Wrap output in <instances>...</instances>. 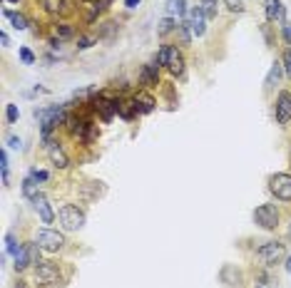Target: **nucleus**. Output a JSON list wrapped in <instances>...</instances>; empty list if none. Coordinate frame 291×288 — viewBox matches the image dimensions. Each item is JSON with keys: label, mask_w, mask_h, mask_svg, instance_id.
I'll return each instance as SVG.
<instances>
[{"label": "nucleus", "mask_w": 291, "mask_h": 288, "mask_svg": "<svg viewBox=\"0 0 291 288\" xmlns=\"http://www.w3.org/2000/svg\"><path fill=\"white\" fill-rule=\"evenodd\" d=\"M0 172H3V184L8 187V181H10V162H8V152L5 149L0 152Z\"/></svg>", "instance_id": "27"}, {"label": "nucleus", "mask_w": 291, "mask_h": 288, "mask_svg": "<svg viewBox=\"0 0 291 288\" xmlns=\"http://www.w3.org/2000/svg\"><path fill=\"white\" fill-rule=\"evenodd\" d=\"M281 35H284V40L291 45V25H289V20H286V22H281Z\"/></svg>", "instance_id": "36"}, {"label": "nucleus", "mask_w": 291, "mask_h": 288, "mask_svg": "<svg viewBox=\"0 0 291 288\" xmlns=\"http://www.w3.org/2000/svg\"><path fill=\"white\" fill-rule=\"evenodd\" d=\"M286 271L291 273V256H289V261H286Z\"/></svg>", "instance_id": "43"}, {"label": "nucleus", "mask_w": 291, "mask_h": 288, "mask_svg": "<svg viewBox=\"0 0 291 288\" xmlns=\"http://www.w3.org/2000/svg\"><path fill=\"white\" fill-rule=\"evenodd\" d=\"M35 278L42 288H58L62 286V273H60L58 264L53 261H40L35 266Z\"/></svg>", "instance_id": "2"}, {"label": "nucleus", "mask_w": 291, "mask_h": 288, "mask_svg": "<svg viewBox=\"0 0 291 288\" xmlns=\"http://www.w3.org/2000/svg\"><path fill=\"white\" fill-rule=\"evenodd\" d=\"M95 5H97V8H100V10H102V13H105V10H107V8L112 5V0H97Z\"/></svg>", "instance_id": "39"}, {"label": "nucleus", "mask_w": 291, "mask_h": 288, "mask_svg": "<svg viewBox=\"0 0 291 288\" xmlns=\"http://www.w3.org/2000/svg\"><path fill=\"white\" fill-rule=\"evenodd\" d=\"M20 249H22V244L15 239V233H5V253L15 258V256L20 253Z\"/></svg>", "instance_id": "24"}, {"label": "nucleus", "mask_w": 291, "mask_h": 288, "mask_svg": "<svg viewBox=\"0 0 291 288\" xmlns=\"http://www.w3.org/2000/svg\"><path fill=\"white\" fill-rule=\"evenodd\" d=\"M20 137H8V147H13V149H20Z\"/></svg>", "instance_id": "38"}, {"label": "nucleus", "mask_w": 291, "mask_h": 288, "mask_svg": "<svg viewBox=\"0 0 291 288\" xmlns=\"http://www.w3.org/2000/svg\"><path fill=\"white\" fill-rule=\"evenodd\" d=\"M3 18H8L10 22H13V28L15 30H28V18L22 15V13H13V10H3Z\"/></svg>", "instance_id": "21"}, {"label": "nucleus", "mask_w": 291, "mask_h": 288, "mask_svg": "<svg viewBox=\"0 0 291 288\" xmlns=\"http://www.w3.org/2000/svg\"><path fill=\"white\" fill-rule=\"evenodd\" d=\"M139 85H142L144 90L159 85V65H157V62H150V65H144V67L139 70Z\"/></svg>", "instance_id": "13"}, {"label": "nucleus", "mask_w": 291, "mask_h": 288, "mask_svg": "<svg viewBox=\"0 0 291 288\" xmlns=\"http://www.w3.org/2000/svg\"><path fill=\"white\" fill-rule=\"evenodd\" d=\"M202 13L207 15V20H212V18H216V0H202Z\"/></svg>", "instance_id": "29"}, {"label": "nucleus", "mask_w": 291, "mask_h": 288, "mask_svg": "<svg viewBox=\"0 0 291 288\" xmlns=\"http://www.w3.org/2000/svg\"><path fill=\"white\" fill-rule=\"evenodd\" d=\"M35 184H42V181H47L50 179V172H45V169H30V174H28Z\"/></svg>", "instance_id": "30"}, {"label": "nucleus", "mask_w": 291, "mask_h": 288, "mask_svg": "<svg viewBox=\"0 0 291 288\" xmlns=\"http://www.w3.org/2000/svg\"><path fill=\"white\" fill-rule=\"evenodd\" d=\"M139 3H142V0H125V5H127V8H130V10H132V8H137V5H139Z\"/></svg>", "instance_id": "41"}, {"label": "nucleus", "mask_w": 291, "mask_h": 288, "mask_svg": "<svg viewBox=\"0 0 291 288\" xmlns=\"http://www.w3.org/2000/svg\"><path fill=\"white\" fill-rule=\"evenodd\" d=\"M60 45H62V40H60V38H53V40H50V47H53V50H60Z\"/></svg>", "instance_id": "40"}, {"label": "nucleus", "mask_w": 291, "mask_h": 288, "mask_svg": "<svg viewBox=\"0 0 291 288\" xmlns=\"http://www.w3.org/2000/svg\"><path fill=\"white\" fill-rule=\"evenodd\" d=\"M227 3V8L229 10H236V13H241L244 10V0H224Z\"/></svg>", "instance_id": "35"}, {"label": "nucleus", "mask_w": 291, "mask_h": 288, "mask_svg": "<svg viewBox=\"0 0 291 288\" xmlns=\"http://www.w3.org/2000/svg\"><path fill=\"white\" fill-rule=\"evenodd\" d=\"M137 115H139V107H137L135 97L119 102V117H122V119H132V117H137Z\"/></svg>", "instance_id": "20"}, {"label": "nucleus", "mask_w": 291, "mask_h": 288, "mask_svg": "<svg viewBox=\"0 0 291 288\" xmlns=\"http://www.w3.org/2000/svg\"><path fill=\"white\" fill-rule=\"evenodd\" d=\"M155 62L159 67H167L175 77H179L184 72V58H182V53L177 50V45H162V47L157 50Z\"/></svg>", "instance_id": "1"}, {"label": "nucleus", "mask_w": 291, "mask_h": 288, "mask_svg": "<svg viewBox=\"0 0 291 288\" xmlns=\"http://www.w3.org/2000/svg\"><path fill=\"white\" fill-rule=\"evenodd\" d=\"M269 192L279 199V201H291V174L276 172L269 176Z\"/></svg>", "instance_id": "7"}, {"label": "nucleus", "mask_w": 291, "mask_h": 288, "mask_svg": "<svg viewBox=\"0 0 291 288\" xmlns=\"http://www.w3.org/2000/svg\"><path fill=\"white\" fill-rule=\"evenodd\" d=\"M8 3H20V0H8Z\"/></svg>", "instance_id": "45"}, {"label": "nucleus", "mask_w": 291, "mask_h": 288, "mask_svg": "<svg viewBox=\"0 0 291 288\" xmlns=\"http://www.w3.org/2000/svg\"><path fill=\"white\" fill-rule=\"evenodd\" d=\"M279 219H281V214L276 209V204H261V206L254 209V224L264 231L276 229L279 226Z\"/></svg>", "instance_id": "4"}, {"label": "nucleus", "mask_w": 291, "mask_h": 288, "mask_svg": "<svg viewBox=\"0 0 291 288\" xmlns=\"http://www.w3.org/2000/svg\"><path fill=\"white\" fill-rule=\"evenodd\" d=\"M281 65H284V72L291 77V47L284 53V58H281Z\"/></svg>", "instance_id": "34"}, {"label": "nucleus", "mask_w": 291, "mask_h": 288, "mask_svg": "<svg viewBox=\"0 0 291 288\" xmlns=\"http://www.w3.org/2000/svg\"><path fill=\"white\" fill-rule=\"evenodd\" d=\"M55 33H58V38H60V40L75 38V28H72L70 22H60V25H55Z\"/></svg>", "instance_id": "26"}, {"label": "nucleus", "mask_w": 291, "mask_h": 288, "mask_svg": "<svg viewBox=\"0 0 291 288\" xmlns=\"http://www.w3.org/2000/svg\"><path fill=\"white\" fill-rule=\"evenodd\" d=\"M135 99H137V107H139V115H150V112H155L157 99L150 95V92H137Z\"/></svg>", "instance_id": "17"}, {"label": "nucleus", "mask_w": 291, "mask_h": 288, "mask_svg": "<svg viewBox=\"0 0 291 288\" xmlns=\"http://www.w3.org/2000/svg\"><path fill=\"white\" fill-rule=\"evenodd\" d=\"M177 38H179V42H182V45H189V42H192V30H189V25H187V20H182V22H179V25H177Z\"/></svg>", "instance_id": "25"}, {"label": "nucleus", "mask_w": 291, "mask_h": 288, "mask_svg": "<svg viewBox=\"0 0 291 288\" xmlns=\"http://www.w3.org/2000/svg\"><path fill=\"white\" fill-rule=\"evenodd\" d=\"M117 30V22H105V28L100 30V35H112Z\"/></svg>", "instance_id": "37"}, {"label": "nucleus", "mask_w": 291, "mask_h": 288, "mask_svg": "<svg viewBox=\"0 0 291 288\" xmlns=\"http://www.w3.org/2000/svg\"><path fill=\"white\" fill-rule=\"evenodd\" d=\"M187 25H189V30H192L194 38H202V35L207 33V15L202 13L199 5L189 10V20H187Z\"/></svg>", "instance_id": "12"}, {"label": "nucleus", "mask_w": 291, "mask_h": 288, "mask_svg": "<svg viewBox=\"0 0 291 288\" xmlns=\"http://www.w3.org/2000/svg\"><path fill=\"white\" fill-rule=\"evenodd\" d=\"M264 8H266V20H269V22H272V20H276L279 25L286 22V10H284L281 0H264Z\"/></svg>", "instance_id": "15"}, {"label": "nucleus", "mask_w": 291, "mask_h": 288, "mask_svg": "<svg viewBox=\"0 0 291 288\" xmlns=\"http://www.w3.org/2000/svg\"><path fill=\"white\" fill-rule=\"evenodd\" d=\"M47 154H50V162H53L58 169H67V167H70V156L65 154V149H62L60 144L47 147Z\"/></svg>", "instance_id": "16"}, {"label": "nucleus", "mask_w": 291, "mask_h": 288, "mask_svg": "<svg viewBox=\"0 0 291 288\" xmlns=\"http://www.w3.org/2000/svg\"><path fill=\"white\" fill-rule=\"evenodd\" d=\"M15 288H25V281H18V286Z\"/></svg>", "instance_id": "44"}, {"label": "nucleus", "mask_w": 291, "mask_h": 288, "mask_svg": "<svg viewBox=\"0 0 291 288\" xmlns=\"http://www.w3.org/2000/svg\"><path fill=\"white\" fill-rule=\"evenodd\" d=\"M256 288H261V286H256Z\"/></svg>", "instance_id": "47"}, {"label": "nucleus", "mask_w": 291, "mask_h": 288, "mask_svg": "<svg viewBox=\"0 0 291 288\" xmlns=\"http://www.w3.org/2000/svg\"><path fill=\"white\" fill-rule=\"evenodd\" d=\"M172 30H177V20L175 18H169V15H167V18H162L159 22H157V35H159V38L169 35Z\"/></svg>", "instance_id": "23"}, {"label": "nucleus", "mask_w": 291, "mask_h": 288, "mask_svg": "<svg viewBox=\"0 0 291 288\" xmlns=\"http://www.w3.org/2000/svg\"><path fill=\"white\" fill-rule=\"evenodd\" d=\"M38 251H40V246H38V241L35 244H22V249H20V253L15 256V271H25V269H30V266H38L40 264V256H38Z\"/></svg>", "instance_id": "9"}, {"label": "nucleus", "mask_w": 291, "mask_h": 288, "mask_svg": "<svg viewBox=\"0 0 291 288\" xmlns=\"http://www.w3.org/2000/svg\"><path fill=\"white\" fill-rule=\"evenodd\" d=\"M284 253H286V246H284L281 241H266V244H261V246L256 249V256H259V261H261L264 266L279 264V261L284 258Z\"/></svg>", "instance_id": "6"}, {"label": "nucleus", "mask_w": 291, "mask_h": 288, "mask_svg": "<svg viewBox=\"0 0 291 288\" xmlns=\"http://www.w3.org/2000/svg\"><path fill=\"white\" fill-rule=\"evenodd\" d=\"M167 15H179L184 18L187 15V0H167Z\"/></svg>", "instance_id": "22"}, {"label": "nucleus", "mask_w": 291, "mask_h": 288, "mask_svg": "<svg viewBox=\"0 0 291 288\" xmlns=\"http://www.w3.org/2000/svg\"><path fill=\"white\" fill-rule=\"evenodd\" d=\"M58 219H60L62 231H80L82 226H85V212L78 209L75 204H62Z\"/></svg>", "instance_id": "3"}, {"label": "nucleus", "mask_w": 291, "mask_h": 288, "mask_svg": "<svg viewBox=\"0 0 291 288\" xmlns=\"http://www.w3.org/2000/svg\"><path fill=\"white\" fill-rule=\"evenodd\" d=\"M289 233H291V226H289Z\"/></svg>", "instance_id": "46"}, {"label": "nucleus", "mask_w": 291, "mask_h": 288, "mask_svg": "<svg viewBox=\"0 0 291 288\" xmlns=\"http://www.w3.org/2000/svg\"><path fill=\"white\" fill-rule=\"evenodd\" d=\"M90 107L100 115L102 122H110L115 115H119V99H110V97H102V95H97V99L90 102Z\"/></svg>", "instance_id": "10"}, {"label": "nucleus", "mask_w": 291, "mask_h": 288, "mask_svg": "<svg viewBox=\"0 0 291 288\" xmlns=\"http://www.w3.org/2000/svg\"><path fill=\"white\" fill-rule=\"evenodd\" d=\"M274 117H276V124H279V127H289L291 124V92L289 90H281V92L276 95Z\"/></svg>", "instance_id": "8"}, {"label": "nucleus", "mask_w": 291, "mask_h": 288, "mask_svg": "<svg viewBox=\"0 0 291 288\" xmlns=\"http://www.w3.org/2000/svg\"><path fill=\"white\" fill-rule=\"evenodd\" d=\"M219 281H222L224 286L239 288L244 283V273H241V269H236L234 264H224L222 271H219Z\"/></svg>", "instance_id": "11"}, {"label": "nucleus", "mask_w": 291, "mask_h": 288, "mask_svg": "<svg viewBox=\"0 0 291 288\" xmlns=\"http://www.w3.org/2000/svg\"><path fill=\"white\" fill-rule=\"evenodd\" d=\"M5 117H8V122H10V124H15V122H18V117H20L18 104H8V110H5Z\"/></svg>", "instance_id": "31"}, {"label": "nucleus", "mask_w": 291, "mask_h": 288, "mask_svg": "<svg viewBox=\"0 0 291 288\" xmlns=\"http://www.w3.org/2000/svg\"><path fill=\"white\" fill-rule=\"evenodd\" d=\"M92 42H95V38H87V35H82V38L78 40V50H90V47H92Z\"/></svg>", "instance_id": "33"}, {"label": "nucleus", "mask_w": 291, "mask_h": 288, "mask_svg": "<svg viewBox=\"0 0 291 288\" xmlns=\"http://www.w3.org/2000/svg\"><path fill=\"white\" fill-rule=\"evenodd\" d=\"M42 10L50 13V15H62L67 13V0H40Z\"/></svg>", "instance_id": "18"}, {"label": "nucleus", "mask_w": 291, "mask_h": 288, "mask_svg": "<svg viewBox=\"0 0 291 288\" xmlns=\"http://www.w3.org/2000/svg\"><path fill=\"white\" fill-rule=\"evenodd\" d=\"M0 42H3V47H8V45H10V38H8V33H3V35H0Z\"/></svg>", "instance_id": "42"}, {"label": "nucleus", "mask_w": 291, "mask_h": 288, "mask_svg": "<svg viewBox=\"0 0 291 288\" xmlns=\"http://www.w3.org/2000/svg\"><path fill=\"white\" fill-rule=\"evenodd\" d=\"M35 241H38L40 249L47 251V253H58V251L65 249V236L55 229H40Z\"/></svg>", "instance_id": "5"}, {"label": "nucleus", "mask_w": 291, "mask_h": 288, "mask_svg": "<svg viewBox=\"0 0 291 288\" xmlns=\"http://www.w3.org/2000/svg\"><path fill=\"white\" fill-rule=\"evenodd\" d=\"M33 206H35V212L40 214V221H42V224H53V221H55V212H53V206H50V201H47L45 194H38V196L33 199Z\"/></svg>", "instance_id": "14"}, {"label": "nucleus", "mask_w": 291, "mask_h": 288, "mask_svg": "<svg viewBox=\"0 0 291 288\" xmlns=\"http://www.w3.org/2000/svg\"><path fill=\"white\" fill-rule=\"evenodd\" d=\"M281 75H284V65H281V62H274L272 70H269V75H266V80H264V87H266V90H274V87L279 85Z\"/></svg>", "instance_id": "19"}, {"label": "nucleus", "mask_w": 291, "mask_h": 288, "mask_svg": "<svg viewBox=\"0 0 291 288\" xmlns=\"http://www.w3.org/2000/svg\"><path fill=\"white\" fill-rule=\"evenodd\" d=\"M20 60H22V65H35V55L28 47H20Z\"/></svg>", "instance_id": "32"}, {"label": "nucleus", "mask_w": 291, "mask_h": 288, "mask_svg": "<svg viewBox=\"0 0 291 288\" xmlns=\"http://www.w3.org/2000/svg\"><path fill=\"white\" fill-rule=\"evenodd\" d=\"M22 194H25L30 201H33V199H35V196L40 194V192H38V184H35L30 176H28V179H22Z\"/></svg>", "instance_id": "28"}]
</instances>
